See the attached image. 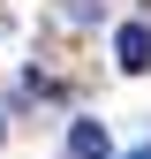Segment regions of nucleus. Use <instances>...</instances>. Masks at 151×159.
<instances>
[{"mask_svg":"<svg viewBox=\"0 0 151 159\" xmlns=\"http://www.w3.org/2000/svg\"><path fill=\"white\" fill-rule=\"evenodd\" d=\"M0 136H8V129H0Z\"/></svg>","mask_w":151,"mask_h":159,"instance_id":"obj_4","label":"nucleus"},{"mask_svg":"<svg viewBox=\"0 0 151 159\" xmlns=\"http://www.w3.org/2000/svg\"><path fill=\"white\" fill-rule=\"evenodd\" d=\"M113 53H121V68H128V76H144V68H151V23H121Z\"/></svg>","mask_w":151,"mask_h":159,"instance_id":"obj_1","label":"nucleus"},{"mask_svg":"<svg viewBox=\"0 0 151 159\" xmlns=\"http://www.w3.org/2000/svg\"><path fill=\"white\" fill-rule=\"evenodd\" d=\"M68 159H113L106 129H98V121H76V129H68Z\"/></svg>","mask_w":151,"mask_h":159,"instance_id":"obj_2","label":"nucleus"},{"mask_svg":"<svg viewBox=\"0 0 151 159\" xmlns=\"http://www.w3.org/2000/svg\"><path fill=\"white\" fill-rule=\"evenodd\" d=\"M136 159H151V144H144V152H136Z\"/></svg>","mask_w":151,"mask_h":159,"instance_id":"obj_3","label":"nucleus"}]
</instances>
